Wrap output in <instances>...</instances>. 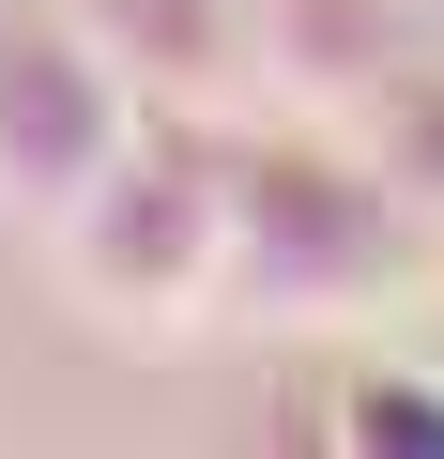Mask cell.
<instances>
[{
	"label": "cell",
	"mask_w": 444,
	"mask_h": 459,
	"mask_svg": "<svg viewBox=\"0 0 444 459\" xmlns=\"http://www.w3.org/2000/svg\"><path fill=\"white\" fill-rule=\"evenodd\" d=\"M62 276L123 337H184L199 307H231V153L123 138V169L62 214Z\"/></svg>",
	"instance_id": "cell-1"
},
{
	"label": "cell",
	"mask_w": 444,
	"mask_h": 459,
	"mask_svg": "<svg viewBox=\"0 0 444 459\" xmlns=\"http://www.w3.org/2000/svg\"><path fill=\"white\" fill-rule=\"evenodd\" d=\"M322 459H444V383H414V368L353 383V398H337V444H322Z\"/></svg>",
	"instance_id": "cell-5"
},
{
	"label": "cell",
	"mask_w": 444,
	"mask_h": 459,
	"mask_svg": "<svg viewBox=\"0 0 444 459\" xmlns=\"http://www.w3.org/2000/svg\"><path fill=\"white\" fill-rule=\"evenodd\" d=\"M123 138H138L123 62L77 16H16V31H0V214H16V230H62L123 169Z\"/></svg>",
	"instance_id": "cell-2"
},
{
	"label": "cell",
	"mask_w": 444,
	"mask_h": 459,
	"mask_svg": "<svg viewBox=\"0 0 444 459\" xmlns=\"http://www.w3.org/2000/svg\"><path fill=\"white\" fill-rule=\"evenodd\" d=\"M77 31L169 92H214L231 62H261V31H231V0H77Z\"/></svg>",
	"instance_id": "cell-4"
},
{
	"label": "cell",
	"mask_w": 444,
	"mask_h": 459,
	"mask_svg": "<svg viewBox=\"0 0 444 459\" xmlns=\"http://www.w3.org/2000/svg\"><path fill=\"white\" fill-rule=\"evenodd\" d=\"M322 261L337 291H368L398 261V184L383 169H307V153H246L231 169V291L276 322H322Z\"/></svg>",
	"instance_id": "cell-3"
}]
</instances>
